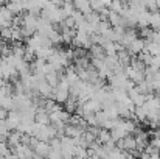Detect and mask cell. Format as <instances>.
<instances>
[{"label": "cell", "mask_w": 160, "mask_h": 159, "mask_svg": "<svg viewBox=\"0 0 160 159\" xmlns=\"http://www.w3.org/2000/svg\"><path fill=\"white\" fill-rule=\"evenodd\" d=\"M33 150H34V155H38V156L45 159V158H48V155H50V151H52V147H50V142H42V140H39Z\"/></svg>", "instance_id": "6"}, {"label": "cell", "mask_w": 160, "mask_h": 159, "mask_svg": "<svg viewBox=\"0 0 160 159\" xmlns=\"http://www.w3.org/2000/svg\"><path fill=\"white\" fill-rule=\"evenodd\" d=\"M110 140H112V137H110V131L101 130L100 134H98V137H97V142H100L101 145H106L107 142H110Z\"/></svg>", "instance_id": "16"}, {"label": "cell", "mask_w": 160, "mask_h": 159, "mask_svg": "<svg viewBox=\"0 0 160 159\" xmlns=\"http://www.w3.org/2000/svg\"><path fill=\"white\" fill-rule=\"evenodd\" d=\"M145 45H146V41L143 38H137L129 47H128V52L131 55H142L145 52Z\"/></svg>", "instance_id": "7"}, {"label": "cell", "mask_w": 160, "mask_h": 159, "mask_svg": "<svg viewBox=\"0 0 160 159\" xmlns=\"http://www.w3.org/2000/svg\"><path fill=\"white\" fill-rule=\"evenodd\" d=\"M117 147H118L120 150L126 151V153H135V150H137L135 137H134V136H128V137L121 139V140L118 142V145H117Z\"/></svg>", "instance_id": "3"}, {"label": "cell", "mask_w": 160, "mask_h": 159, "mask_svg": "<svg viewBox=\"0 0 160 159\" xmlns=\"http://www.w3.org/2000/svg\"><path fill=\"white\" fill-rule=\"evenodd\" d=\"M20 142H22V134H20L19 131H11V134L6 137V144H8V147L11 148V151H12L17 145H20Z\"/></svg>", "instance_id": "9"}, {"label": "cell", "mask_w": 160, "mask_h": 159, "mask_svg": "<svg viewBox=\"0 0 160 159\" xmlns=\"http://www.w3.org/2000/svg\"><path fill=\"white\" fill-rule=\"evenodd\" d=\"M34 122L39 123V125H50L52 120H50V114L45 108H39L38 112H36V117H34Z\"/></svg>", "instance_id": "8"}, {"label": "cell", "mask_w": 160, "mask_h": 159, "mask_svg": "<svg viewBox=\"0 0 160 159\" xmlns=\"http://www.w3.org/2000/svg\"><path fill=\"white\" fill-rule=\"evenodd\" d=\"M73 5H75V8H76V11H79V13H82L84 16H87V14H90V13H92V6H90V2H84V0H78V2H75Z\"/></svg>", "instance_id": "11"}, {"label": "cell", "mask_w": 160, "mask_h": 159, "mask_svg": "<svg viewBox=\"0 0 160 159\" xmlns=\"http://www.w3.org/2000/svg\"><path fill=\"white\" fill-rule=\"evenodd\" d=\"M134 117L138 120V122H146L148 120V114H146V109L143 106H138L134 109Z\"/></svg>", "instance_id": "14"}, {"label": "cell", "mask_w": 160, "mask_h": 159, "mask_svg": "<svg viewBox=\"0 0 160 159\" xmlns=\"http://www.w3.org/2000/svg\"><path fill=\"white\" fill-rule=\"evenodd\" d=\"M0 38L3 41H11L12 39V27L11 28H2L0 30Z\"/></svg>", "instance_id": "18"}, {"label": "cell", "mask_w": 160, "mask_h": 159, "mask_svg": "<svg viewBox=\"0 0 160 159\" xmlns=\"http://www.w3.org/2000/svg\"><path fill=\"white\" fill-rule=\"evenodd\" d=\"M6 122H8V126L11 131H17L19 125L22 123V114L20 111L14 109V111H9L8 112V117H6Z\"/></svg>", "instance_id": "2"}, {"label": "cell", "mask_w": 160, "mask_h": 159, "mask_svg": "<svg viewBox=\"0 0 160 159\" xmlns=\"http://www.w3.org/2000/svg\"><path fill=\"white\" fill-rule=\"evenodd\" d=\"M11 134V130H9V126H8V122H6V119H0V137H8Z\"/></svg>", "instance_id": "17"}, {"label": "cell", "mask_w": 160, "mask_h": 159, "mask_svg": "<svg viewBox=\"0 0 160 159\" xmlns=\"http://www.w3.org/2000/svg\"><path fill=\"white\" fill-rule=\"evenodd\" d=\"M137 38H140L138 33H137V30H134V28H126V31H124L123 36L120 38V45L124 47V49H128Z\"/></svg>", "instance_id": "1"}, {"label": "cell", "mask_w": 160, "mask_h": 159, "mask_svg": "<svg viewBox=\"0 0 160 159\" xmlns=\"http://www.w3.org/2000/svg\"><path fill=\"white\" fill-rule=\"evenodd\" d=\"M149 27H151L154 31H160V11H157V13H152V14H151V22H149Z\"/></svg>", "instance_id": "15"}, {"label": "cell", "mask_w": 160, "mask_h": 159, "mask_svg": "<svg viewBox=\"0 0 160 159\" xmlns=\"http://www.w3.org/2000/svg\"><path fill=\"white\" fill-rule=\"evenodd\" d=\"M145 52L149 53L151 56H160V44L159 42H152V41H146L145 45Z\"/></svg>", "instance_id": "12"}, {"label": "cell", "mask_w": 160, "mask_h": 159, "mask_svg": "<svg viewBox=\"0 0 160 159\" xmlns=\"http://www.w3.org/2000/svg\"><path fill=\"white\" fill-rule=\"evenodd\" d=\"M6 8L16 14V16H22L25 13V2H11V3H6Z\"/></svg>", "instance_id": "10"}, {"label": "cell", "mask_w": 160, "mask_h": 159, "mask_svg": "<svg viewBox=\"0 0 160 159\" xmlns=\"http://www.w3.org/2000/svg\"><path fill=\"white\" fill-rule=\"evenodd\" d=\"M11 153H14L17 159H31L34 156V150L30 147V145H23V144H20V145H17Z\"/></svg>", "instance_id": "4"}, {"label": "cell", "mask_w": 160, "mask_h": 159, "mask_svg": "<svg viewBox=\"0 0 160 159\" xmlns=\"http://www.w3.org/2000/svg\"><path fill=\"white\" fill-rule=\"evenodd\" d=\"M149 41H152V42H159L160 44V31H152V36H151Z\"/></svg>", "instance_id": "19"}, {"label": "cell", "mask_w": 160, "mask_h": 159, "mask_svg": "<svg viewBox=\"0 0 160 159\" xmlns=\"http://www.w3.org/2000/svg\"><path fill=\"white\" fill-rule=\"evenodd\" d=\"M61 77H62V75H59L58 72H52V73H48V75L45 77V81H47L53 89H56L58 84H59V81H61Z\"/></svg>", "instance_id": "13"}, {"label": "cell", "mask_w": 160, "mask_h": 159, "mask_svg": "<svg viewBox=\"0 0 160 159\" xmlns=\"http://www.w3.org/2000/svg\"><path fill=\"white\" fill-rule=\"evenodd\" d=\"M31 159H44V158H41V156H38V155H34V156H33V158Z\"/></svg>", "instance_id": "20"}, {"label": "cell", "mask_w": 160, "mask_h": 159, "mask_svg": "<svg viewBox=\"0 0 160 159\" xmlns=\"http://www.w3.org/2000/svg\"><path fill=\"white\" fill-rule=\"evenodd\" d=\"M128 95H129L131 102L134 103V106H135V108H138V106H143V105H145V103H146V97H148V95H145V94L138 92V89H137V87L131 89V91L128 92Z\"/></svg>", "instance_id": "5"}]
</instances>
